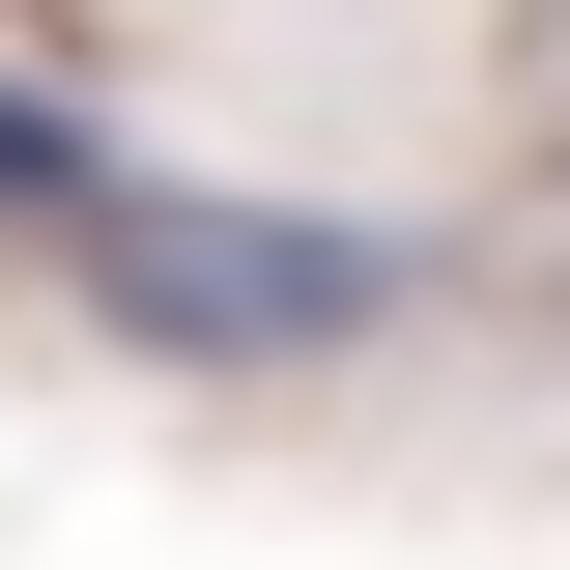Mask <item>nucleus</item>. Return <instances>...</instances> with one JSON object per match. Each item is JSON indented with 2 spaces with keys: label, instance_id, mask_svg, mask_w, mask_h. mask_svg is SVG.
<instances>
[{
  "label": "nucleus",
  "instance_id": "2",
  "mask_svg": "<svg viewBox=\"0 0 570 570\" xmlns=\"http://www.w3.org/2000/svg\"><path fill=\"white\" fill-rule=\"evenodd\" d=\"M86 200H115V142H86L58 86H0V228H58V257H86Z\"/></svg>",
  "mask_w": 570,
  "mask_h": 570
},
{
  "label": "nucleus",
  "instance_id": "1",
  "mask_svg": "<svg viewBox=\"0 0 570 570\" xmlns=\"http://www.w3.org/2000/svg\"><path fill=\"white\" fill-rule=\"evenodd\" d=\"M400 285H428V257H400V228H343V200H171V171L86 200V314L171 343V371H314V343H371Z\"/></svg>",
  "mask_w": 570,
  "mask_h": 570
}]
</instances>
